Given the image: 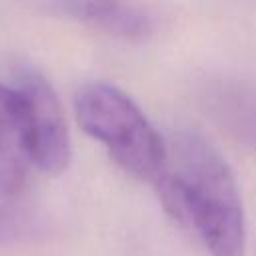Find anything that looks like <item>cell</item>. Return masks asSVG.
I'll use <instances>...</instances> for the list:
<instances>
[{
	"label": "cell",
	"instance_id": "cell-1",
	"mask_svg": "<svg viewBox=\"0 0 256 256\" xmlns=\"http://www.w3.org/2000/svg\"><path fill=\"white\" fill-rule=\"evenodd\" d=\"M152 186L164 210L210 256H244L246 218L236 176L202 134L180 130L166 140V164Z\"/></svg>",
	"mask_w": 256,
	"mask_h": 256
},
{
	"label": "cell",
	"instance_id": "cell-2",
	"mask_svg": "<svg viewBox=\"0 0 256 256\" xmlns=\"http://www.w3.org/2000/svg\"><path fill=\"white\" fill-rule=\"evenodd\" d=\"M74 116L124 172L150 184L158 180L166 140L128 94L108 82H86L74 94Z\"/></svg>",
	"mask_w": 256,
	"mask_h": 256
},
{
	"label": "cell",
	"instance_id": "cell-3",
	"mask_svg": "<svg viewBox=\"0 0 256 256\" xmlns=\"http://www.w3.org/2000/svg\"><path fill=\"white\" fill-rule=\"evenodd\" d=\"M14 84L28 102V120L20 144L26 162L44 174H62L72 158V142L56 90L32 66H20Z\"/></svg>",
	"mask_w": 256,
	"mask_h": 256
},
{
	"label": "cell",
	"instance_id": "cell-4",
	"mask_svg": "<svg viewBox=\"0 0 256 256\" xmlns=\"http://www.w3.org/2000/svg\"><path fill=\"white\" fill-rule=\"evenodd\" d=\"M206 118L232 142L256 154V84L238 76H208L198 86Z\"/></svg>",
	"mask_w": 256,
	"mask_h": 256
},
{
	"label": "cell",
	"instance_id": "cell-5",
	"mask_svg": "<svg viewBox=\"0 0 256 256\" xmlns=\"http://www.w3.org/2000/svg\"><path fill=\"white\" fill-rule=\"evenodd\" d=\"M46 8L102 34L140 40L156 30V12L142 0H38Z\"/></svg>",
	"mask_w": 256,
	"mask_h": 256
},
{
	"label": "cell",
	"instance_id": "cell-6",
	"mask_svg": "<svg viewBox=\"0 0 256 256\" xmlns=\"http://www.w3.org/2000/svg\"><path fill=\"white\" fill-rule=\"evenodd\" d=\"M26 120H28V102L24 92L16 84L0 82V142L20 150L26 130Z\"/></svg>",
	"mask_w": 256,
	"mask_h": 256
},
{
	"label": "cell",
	"instance_id": "cell-7",
	"mask_svg": "<svg viewBox=\"0 0 256 256\" xmlns=\"http://www.w3.org/2000/svg\"><path fill=\"white\" fill-rule=\"evenodd\" d=\"M26 184V160L22 152L0 142V194L16 196Z\"/></svg>",
	"mask_w": 256,
	"mask_h": 256
},
{
	"label": "cell",
	"instance_id": "cell-8",
	"mask_svg": "<svg viewBox=\"0 0 256 256\" xmlns=\"http://www.w3.org/2000/svg\"><path fill=\"white\" fill-rule=\"evenodd\" d=\"M30 228H32V222L22 210L8 204H0V244L26 236Z\"/></svg>",
	"mask_w": 256,
	"mask_h": 256
}]
</instances>
